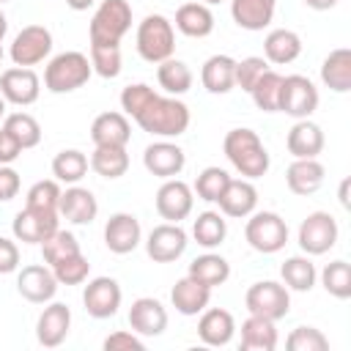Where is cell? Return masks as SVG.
<instances>
[{"label": "cell", "mask_w": 351, "mask_h": 351, "mask_svg": "<svg viewBox=\"0 0 351 351\" xmlns=\"http://www.w3.org/2000/svg\"><path fill=\"white\" fill-rule=\"evenodd\" d=\"M121 110L143 132L170 140L189 129V107L178 96H162L145 82L126 85L121 90Z\"/></svg>", "instance_id": "cell-1"}, {"label": "cell", "mask_w": 351, "mask_h": 351, "mask_svg": "<svg viewBox=\"0 0 351 351\" xmlns=\"http://www.w3.org/2000/svg\"><path fill=\"white\" fill-rule=\"evenodd\" d=\"M222 151L241 178L255 181L269 173V165H271L269 151L258 137V132L252 129H230L222 140Z\"/></svg>", "instance_id": "cell-2"}, {"label": "cell", "mask_w": 351, "mask_h": 351, "mask_svg": "<svg viewBox=\"0 0 351 351\" xmlns=\"http://www.w3.org/2000/svg\"><path fill=\"white\" fill-rule=\"evenodd\" d=\"M132 27V5L126 0H101L90 16V47H121V38Z\"/></svg>", "instance_id": "cell-3"}, {"label": "cell", "mask_w": 351, "mask_h": 351, "mask_svg": "<svg viewBox=\"0 0 351 351\" xmlns=\"http://www.w3.org/2000/svg\"><path fill=\"white\" fill-rule=\"evenodd\" d=\"M93 74V66H90V58L77 52V49H69V52H60L55 55L47 69H44V88L49 93H71L77 88H82Z\"/></svg>", "instance_id": "cell-4"}, {"label": "cell", "mask_w": 351, "mask_h": 351, "mask_svg": "<svg viewBox=\"0 0 351 351\" xmlns=\"http://www.w3.org/2000/svg\"><path fill=\"white\" fill-rule=\"evenodd\" d=\"M176 52V30L173 22L162 14H148L137 25V55L145 63H162Z\"/></svg>", "instance_id": "cell-5"}, {"label": "cell", "mask_w": 351, "mask_h": 351, "mask_svg": "<svg viewBox=\"0 0 351 351\" xmlns=\"http://www.w3.org/2000/svg\"><path fill=\"white\" fill-rule=\"evenodd\" d=\"M244 239L255 252L274 255L288 241V225L274 211H252L244 225Z\"/></svg>", "instance_id": "cell-6"}, {"label": "cell", "mask_w": 351, "mask_h": 351, "mask_svg": "<svg viewBox=\"0 0 351 351\" xmlns=\"http://www.w3.org/2000/svg\"><path fill=\"white\" fill-rule=\"evenodd\" d=\"M244 307H247L250 315H261V318H269V321L277 324L291 310V293L277 280H261V282H252L247 288Z\"/></svg>", "instance_id": "cell-7"}, {"label": "cell", "mask_w": 351, "mask_h": 351, "mask_svg": "<svg viewBox=\"0 0 351 351\" xmlns=\"http://www.w3.org/2000/svg\"><path fill=\"white\" fill-rule=\"evenodd\" d=\"M337 236H340L337 219L329 211H313L302 219L296 241L304 255H324L337 244Z\"/></svg>", "instance_id": "cell-8"}, {"label": "cell", "mask_w": 351, "mask_h": 351, "mask_svg": "<svg viewBox=\"0 0 351 351\" xmlns=\"http://www.w3.org/2000/svg\"><path fill=\"white\" fill-rule=\"evenodd\" d=\"M318 88L313 85V80H307L304 74H288L282 77V88H280V110L296 121L310 118L318 110Z\"/></svg>", "instance_id": "cell-9"}, {"label": "cell", "mask_w": 351, "mask_h": 351, "mask_svg": "<svg viewBox=\"0 0 351 351\" xmlns=\"http://www.w3.org/2000/svg\"><path fill=\"white\" fill-rule=\"evenodd\" d=\"M49 52H52V33L44 25H27V27H22L14 36L11 49H8L14 66H25V69L41 63Z\"/></svg>", "instance_id": "cell-10"}, {"label": "cell", "mask_w": 351, "mask_h": 351, "mask_svg": "<svg viewBox=\"0 0 351 351\" xmlns=\"http://www.w3.org/2000/svg\"><path fill=\"white\" fill-rule=\"evenodd\" d=\"M156 214L165 222H181L192 214L195 206V192L186 181L181 178H167L159 189H156Z\"/></svg>", "instance_id": "cell-11"}, {"label": "cell", "mask_w": 351, "mask_h": 351, "mask_svg": "<svg viewBox=\"0 0 351 351\" xmlns=\"http://www.w3.org/2000/svg\"><path fill=\"white\" fill-rule=\"evenodd\" d=\"M186 230L178 222H162L156 225L145 239V252L154 263H173L186 250Z\"/></svg>", "instance_id": "cell-12"}, {"label": "cell", "mask_w": 351, "mask_h": 351, "mask_svg": "<svg viewBox=\"0 0 351 351\" xmlns=\"http://www.w3.org/2000/svg\"><path fill=\"white\" fill-rule=\"evenodd\" d=\"M123 291L112 277H93L82 291V304L90 318H112L121 307Z\"/></svg>", "instance_id": "cell-13"}, {"label": "cell", "mask_w": 351, "mask_h": 351, "mask_svg": "<svg viewBox=\"0 0 351 351\" xmlns=\"http://www.w3.org/2000/svg\"><path fill=\"white\" fill-rule=\"evenodd\" d=\"M60 217L58 211H41V208H22L14 222H11V230H14V239L22 241V244H41L47 236H52L60 225Z\"/></svg>", "instance_id": "cell-14"}, {"label": "cell", "mask_w": 351, "mask_h": 351, "mask_svg": "<svg viewBox=\"0 0 351 351\" xmlns=\"http://www.w3.org/2000/svg\"><path fill=\"white\" fill-rule=\"evenodd\" d=\"M0 93L5 101L16 104V107H30V104H36V99L41 93V80L33 69L14 66L0 74Z\"/></svg>", "instance_id": "cell-15"}, {"label": "cell", "mask_w": 351, "mask_h": 351, "mask_svg": "<svg viewBox=\"0 0 351 351\" xmlns=\"http://www.w3.org/2000/svg\"><path fill=\"white\" fill-rule=\"evenodd\" d=\"M143 165L151 176L167 181V178H176L181 176L184 165H186V154L181 145L170 143V140H156L151 145H145L143 151Z\"/></svg>", "instance_id": "cell-16"}, {"label": "cell", "mask_w": 351, "mask_h": 351, "mask_svg": "<svg viewBox=\"0 0 351 351\" xmlns=\"http://www.w3.org/2000/svg\"><path fill=\"white\" fill-rule=\"evenodd\" d=\"M16 291L30 304H47L58 293V280L49 266L30 263V266H22V271L16 274Z\"/></svg>", "instance_id": "cell-17"}, {"label": "cell", "mask_w": 351, "mask_h": 351, "mask_svg": "<svg viewBox=\"0 0 351 351\" xmlns=\"http://www.w3.org/2000/svg\"><path fill=\"white\" fill-rule=\"evenodd\" d=\"M143 241V228L140 219L129 211H118L107 219L104 225V244L110 252L115 255H129L137 250V244Z\"/></svg>", "instance_id": "cell-18"}, {"label": "cell", "mask_w": 351, "mask_h": 351, "mask_svg": "<svg viewBox=\"0 0 351 351\" xmlns=\"http://www.w3.org/2000/svg\"><path fill=\"white\" fill-rule=\"evenodd\" d=\"M99 214V200L93 197L90 189L85 186H77V184H69L63 192H60V200H58V217L71 222V225H90Z\"/></svg>", "instance_id": "cell-19"}, {"label": "cell", "mask_w": 351, "mask_h": 351, "mask_svg": "<svg viewBox=\"0 0 351 351\" xmlns=\"http://www.w3.org/2000/svg\"><path fill=\"white\" fill-rule=\"evenodd\" d=\"M129 326L140 337H159L167 329V310L154 296H140L129 307Z\"/></svg>", "instance_id": "cell-20"}, {"label": "cell", "mask_w": 351, "mask_h": 351, "mask_svg": "<svg viewBox=\"0 0 351 351\" xmlns=\"http://www.w3.org/2000/svg\"><path fill=\"white\" fill-rule=\"evenodd\" d=\"M71 329V310L63 302H47L36 321V337L44 348H58Z\"/></svg>", "instance_id": "cell-21"}, {"label": "cell", "mask_w": 351, "mask_h": 351, "mask_svg": "<svg viewBox=\"0 0 351 351\" xmlns=\"http://www.w3.org/2000/svg\"><path fill=\"white\" fill-rule=\"evenodd\" d=\"M324 129L318 123H313L310 118H302L291 126L288 137H285V148L293 159H318V154L324 151Z\"/></svg>", "instance_id": "cell-22"}, {"label": "cell", "mask_w": 351, "mask_h": 351, "mask_svg": "<svg viewBox=\"0 0 351 351\" xmlns=\"http://www.w3.org/2000/svg\"><path fill=\"white\" fill-rule=\"evenodd\" d=\"M219 203V211L225 217H233V219H244L255 211L258 206V189L250 178H230L222 197L217 200Z\"/></svg>", "instance_id": "cell-23"}, {"label": "cell", "mask_w": 351, "mask_h": 351, "mask_svg": "<svg viewBox=\"0 0 351 351\" xmlns=\"http://www.w3.org/2000/svg\"><path fill=\"white\" fill-rule=\"evenodd\" d=\"M236 335V321L228 310L222 307H206L200 313V321H197V337L206 343V346H228Z\"/></svg>", "instance_id": "cell-24"}, {"label": "cell", "mask_w": 351, "mask_h": 351, "mask_svg": "<svg viewBox=\"0 0 351 351\" xmlns=\"http://www.w3.org/2000/svg\"><path fill=\"white\" fill-rule=\"evenodd\" d=\"M277 0H230V16L241 30L258 33L271 25Z\"/></svg>", "instance_id": "cell-25"}, {"label": "cell", "mask_w": 351, "mask_h": 351, "mask_svg": "<svg viewBox=\"0 0 351 351\" xmlns=\"http://www.w3.org/2000/svg\"><path fill=\"white\" fill-rule=\"evenodd\" d=\"M170 302L181 315H200L211 302V288H206L203 282H197L186 274V277L176 280V285L170 291Z\"/></svg>", "instance_id": "cell-26"}, {"label": "cell", "mask_w": 351, "mask_h": 351, "mask_svg": "<svg viewBox=\"0 0 351 351\" xmlns=\"http://www.w3.org/2000/svg\"><path fill=\"white\" fill-rule=\"evenodd\" d=\"M90 140L93 145H129L132 126L123 112H101L90 123Z\"/></svg>", "instance_id": "cell-27"}, {"label": "cell", "mask_w": 351, "mask_h": 351, "mask_svg": "<svg viewBox=\"0 0 351 351\" xmlns=\"http://www.w3.org/2000/svg\"><path fill=\"white\" fill-rule=\"evenodd\" d=\"M324 176H326V170H324V165L318 159H293L288 165V170H285V184H288V189L293 195L307 197V195L321 189Z\"/></svg>", "instance_id": "cell-28"}, {"label": "cell", "mask_w": 351, "mask_h": 351, "mask_svg": "<svg viewBox=\"0 0 351 351\" xmlns=\"http://www.w3.org/2000/svg\"><path fill=\"white\" fill-rule=\"evenodd\" d=\"M302 55V38L299 33L288 30V27H277V30H269L266 38H263V58L274 66H285V63H293L296 58Z\"/></svg>", "instance_id": "cell-29"}, {"label": "cell", "mask_w": 351, "mask_h": 351, "mask_svg": "<svg viewBox=\"0 0 351 351\" xmlns=\"http://www.w3.org/2000/svg\"><path fill=\"white\" fill-rule=\"evenodd\" d=\"M200 82L208 93H230L236 88V60L230 55H211L200 69Z\"/></svg>", "instance_id": "cell-30"}, {"label": "cell", "mask_w": 351, "mask_h": 351, "mask_svg": "<svg viewBox=\"0 0 351 351\" xmlns=\"http://www.w3.org/2000/svg\"><path fill=\"white\" fill-rule=\"evenodd\" d=\"M321 82L335 93H348L351 90V49L348 47H337L324 58Z\"/></svg>", "instance_id": "cell-31"}, {"label": "cell", "mask_w": 351, "mask_h": 351, "mask_svg": "<svg viewBox=\"0 0 351 351\" xmlns=\"http://www.w3.org/2000/svg\"><path fill=\"white\" fill-rule=\"evenodd\" d=\"M176 30L189 38H206L214 30V14L206 3H184L176 11Z\"/></svg>", "instance_id": "cell-32"}, {"label": "cell", "mask_w": 351, "mask_h": 351, "mask_svg": "<svg viewBox=\"0 0 351 351\" xmlns=\"http://www.w3.org/2000/svg\"><path fill=\"white\" fill-rule=\"evenodd\" d=\"M277 326L274 321L269 318H261V315H250L244 324H241V348L244 351H274L277 348Z\"/></svg>", "instance_id": "cell-33"}, {"label": "cell", "mask_w": 351, "mask_h": 351, "mask_svg": "<svg viewBox=\"0 0 351 351\" xmlns=\"http://www.w3.org/2000/svg\"><path fill=\"white\" fill-rule=\"evenodd\" d=\"M280 277H282V285H285L288 291H299V293H304V291H310V288L315 285L318 271H315L310 255H291V258L282 261V266H280Z\"/></svg>", "instance_id": "cell-34"}, {"label": "cell", "mask_w": 351, "mask_h": 351, "mask_svg": "<svg viewBox=\"0 0 351 351\" xmlns=\"http://www.w3.org/2000/svg\"><path fill=\"white\" fill-rule=\"evenodd\" d=\"M88 162L90 170L101 178H121L129 170V154L123 145H96Z\"/></svg>", "instance_id": "cell-35"}, {"label": "cell", "mask_w": 351, "mask_h": 351, "mask_svg": "<svg viewBox=\"0 0 351 351\" xmlns=\"http://www.w3.org/2000/svg\"><path fill=\"white\" fill-rule=\"evenodd\" d=\"M186 274L214 291L217 285H222V282L230 277V263H228L222 255H217V252H206V255H197V258L189 263V271H186Z\"/></svg>", "instance_id": "cell-36"}, {"label": "cell", "mask_w": 351, "mask_h": 351, "mask_svg": "<svg viewBox=\"0 0 351 351\" xmlns=\"http://www.w3.org/2000/svg\"><path fill=\"white\" fill-rule=\"evenodd\" d=\"M156 80H159V88L167 93V96H184L189 88H192V69L178 60V58H167L162 63H156Z\"/></svg>", "instance_id": "cell-37"}, {"label": "cell", "mask_w": 351, "mask_h": 351, "mask_svg": "<svg viewBox=\"0 0 351 351\" xmlns=\"http://www.w3.org/2000/svg\"><path fill=\"white\" fill-rule=\"evenodd\" d=\"M225 236H228V219L222 211H200L197 219L192 222V239L206 250L219 247Z\"/></svg>", "instance_id": "cell-38"}, {"label": "cell", "mask_w": 351, "mask_h": 351, "mask_svg": "<svg viewBox=\"0 0 351 351\" xmlns=\"http://www.w3.org/2000/svg\"><path fill=\"white\" fill-rule=\"evenodd\" d=\"M88 167H90L88 156L82 151H77V148H63L52 159V176L60 184H80L85 178Z\"/></svg>", "instance_id": "cell-39"}, {"label": "cell", "mask_w": 351, "mask_h": 351, "mask_svg": "<svg viewBox=\"0 0 351 351\" xmlns=\"http://www.w3.org/2000/svg\"><path fill=\"white\" fill-rule=\"evenodd\" d=\"M3 129L22 145V151L36 148L41 143V123L30 112H11L3 118Z\"/></svg>", "instance_id": "cell-40"}, {"label": "cell", "mask_w": 351, "mask_h": 351, "mask_svg": "<svg viewBox=\"0 0 351 351\" xmlns=\"http://www.w3.org/2000/svg\"><path fill=\"white\" fill-rule=\"evenodd\" d=\"M280 88H282V74L274 71V69H266L261 74V80L252 85L250 96H252V101H255L258 110L277 112L280 110Z\"/></svg>", "instance_id": "cell-41"}, {"label": "cell", "mask_w": 351, "mask_h": 351, "mask_svg": "<svg viewBox=\"0 0 351 351\" xmlns=\"http://www.w3.org/2000/svg\"><path fill=\"white\" fill-rule=\"evenodd\" d=\"M77 252H82V250H80V241H77V236L71 230H60L58 228L52 236H47L41 241V255H44L47 266H55V263H60V261H66V258H71Z\"/></svg>", "instance_id": "cell-42"}, {"label": "cell", "mask_w": 351, "mask_h": 351, "mask_svg": "<svg viewBox=\"0 0 351 351\" xmlns=\"http://www.w3.org/2000/svg\"><path fill=\"white\" fill-rule=\"evenodd\" d=\"M321 285L329 296L346 302L351 296V266H348V261L337 258V261L326 263L324 271H321Z\"/></svg>", "instance_id": "cell-43"}, {"label": "cell", "mask_w": 351, "mask_h": 351, "mask_svg": "<svg viewBox=\"0 0 351 351\" xmlns=\"http://www.w3.org/2000/svg\"><path fill=\"white\" fill-rule=\"evenodd\" d=\"M228 181H230L228 170H222V167H214V165H211V167H206V170L195 178L192 192H195L200 200H206V203H217V200L222 197V192H225Z\"/></svg>", "instance_id": "cell-44"}, {"label": "cell", "mask_w": 351, "mask_h": 351, "mask_svg": "<svg viewBox=\"0 0 351 351\" xmlns=\"http://www.w3.org/2000/svg\"><path fill=\"white\" fill-rule=\"evenodd\" d=\"M60 181L55 178H44L36 181L27 195H25V206L27 208H41V211H58V200H60Z\"/></svg>", "instance_id": "cell-45"}, {"label": "cell", "mask_w": 351, "mask_h": 351, "mask_svg": "<svg viewBox=\"0 0 351 351\" xmlns=\"http://www.w3.org/2000/svg\"><path fill=\"white\" fill-rule=\"evenodd\" d=\"M49 269H52L58 285H80L90 274V263H88V258L82 252H77V255H71V258H66V261H60V263H55Z\"/></svg>", "instance_id": "cell-46"}, {"label": "cell", "mask_w": 351, "mask_h": 351, "mask_svg": "<svg viewBox=\"0 0 351 351\" xmlns=\"http://www.w3.org/2000/svg\"><path fill=\"white\" fill-rule=\"evenodd\" d=\"M285 346H288V351H326L329 348V340L315 326H296L288 335Z\"/></svg>", "instance_id": "cell-47"}, {"label": "cell", "mask_w": 351, "mask_h": 351, "mask_svg": "<svg viewBox=\"0 0 351 351\" xmlns=\"http://www.w3.org/2000/svg\"><path fill=\"white\" fill-rule=\"evenodd\" d=\"M90 66L99 77L115 80L121 74V47H90Z\"/></svg>", "instance_id": "cell-48"}, {"label": "cell", "mask_w": 351, "mask_h": 351, "mask_svg": "<svg viewBox=\"0 0 351 351\" xmlns=\"http://www.w3.org/2000/svg\"><path fill=\"white\" fill-rule=\"evenodd\" d=\"M269 69V60L266 58H258V55H250V58H241L236 60V88L241 90H252V85L261 80V74Z\"/></svg>", "instance_id": "cell-49"}, {"label": "cell", "mask_w": 351, "mask_h": 351, "mask_svg": "<svg viewBox=\"0 0 351 351\" xmlns=\"http://www.w3.org/2000/svg\"><path fill=\"white\" fill-rule=\"evenodd\" d=\"M143 348H145V343L137 332L118 329L110 337H104V351H143Z\"/></svg>", "instance_id": "cell-50"}, {"label": "cell", "mask_w": 351, "mask_h": 351, "mask_svg": "<svg viewBox=\"0 0 351 351\" xmlns=\"http://www.w3.org/2000/svg\"><path fill=\"white\" fill-rule=\"evenodd\" d=\"M19 173L11 167V165H0V203H8L19 195Z\"/></svg>", "instance_id": "cell-51"}, {"label": "cell", "mask_w": 351, "mask_h": 351, "mask_svg": "<svg viewBox=\"0 0 351 351\" xmlns=\"http://www.w3.org/2000/svg\"><path fill=\"white\" fill-rule=\"evenodd\" d=\"M19 269V247L14 239L0 236V274H11Z\"/></svg>", "instance_id": "cell-52"}, {"label": "cell", "mask_w": 351, "mask_h": 351, "mask_svg": "<svg viewBox=\"0 0 351 351\" xmlns=\"http://www.w3.org/2000/svg\"><path fill=\"white\" fill-rule=\"evenodd\" d=\"M19 154H22V145H19L5 129H0V165H11V162H16Z\"/></svg>", "instance_id": "cell-53"}, {"label": "cell", "mask_w": 351, "mask_h": 351, "mask_svg": "<svg viewBox=\"0 0 351 351\" xmlns=\"http://www.w3.org/2000/svg\"><path fill=\"white\" fill-rule=\"evenodd\" d=\"M340 0H304V5L307 8H313V11H329V8H335Z\"/></svg>", "instance_id": "cell-54"}, {"label": "cell", "mask_w": 351, "mask_h": 351, "mask_svg": "<svg viewBox=\"0 0 351 351\" xmlns=\"http://www.w3.org/2000/svg\"><path fill=\"white\" fill-rule=\"evenodd\" d=\"M348 186H351V181H348V178H343V181H340V192H337V197H340V206H343V208H348Z\"/></svg>", "instance_id": "cell-55"}, {"label": "cell", "mask_w": 351, "mask_h": 351, "mask_svg": "<svg viewBox=\"0 0 351 351\" xmlns=\"http://www.w3.org/2000/svg\"><path fill=\"white\" fill-rule=\"evenodd\" d=\"M93 3H96V0H66V5H69L71 11H88Z\"/></svg>", "instance_id": "cell-56"}, {"label": "cell", "mask_w": 351, "mask_h": 351, "mask_svg": "<svg viewBox=\"0 0 351 351\" xmlns=\"http://www.w3.org/2000/svg\"><path fill=\"white\" fill-rule=\"evenodd\" d=\"M5 33H8V19H5V14L0 11V41L5 38Z\"/></svg>", "instance_id": "cell-57"}, {"label": "cell", "mask_w": 351, "mask_h": 351, "mask_svg": "<svg viewBox=\"0 0 351 351\" xmlns=\"http://www.w3.org/2000/svg\"><path fill=\"white\" fill-rule=\"evenodd\" d=\"M0 118H5V99H3V93H0Z\"/></svg>", "instance_id": "cell-58"}, {"label": "cell", "mask_w": 351, "mask_h": 351, "mask_svg": "<svg viewBox=\"0 0 351 351\" xmlns=\"http://www.w3.org/2000/svg\"><path fill=\"white\" fill-rule=\"evenodd\" d=\"M206 5H217V3H222V0H203Z\"/></svg>", "instance_id": "cell-59"}, {"label": "cell", "mask_w": 351, "mask_h": 351, "mask_svg": "<svg viewBox=\"0 0 351 351\" xmlns=\"http://www.w3.org/2000/svg\"><path fill=\"white\" fill-rule=\"evenodd\" d=\"M0 60H3V41H0Z\"/></svg>", "instance_id": "cell-60"}, {"label": "cell", "mask_w": 351, "mask_h": 351, "mask_svg": "<svg viewBox=\"0 0 351 351\" xmlns=\"http://www.w3.org/2000/svg\"><path fill=\"white\" fill-rule=\"evenodd\" d=\"M0 3H5V0H0Z\"/></svg>", "instance_id": "cell-61"}]
</instances>
